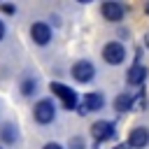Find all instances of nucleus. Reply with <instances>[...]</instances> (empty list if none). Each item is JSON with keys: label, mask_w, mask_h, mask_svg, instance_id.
I'll list each match as a JSON object with an SVG mask.
<instances>
[{"label": "nucleus", "mask_w": 149, "mask_h": 149, "mask_svg": "<svg viewBox=\"0 0 149 149\" xmlns=\"http://www.w3.org/2000/svg\"><path fill=\"white\" fill-rule=\"evenodd\" d=\"M33 116H35L37 123H51L54 116H56V107H54V102L47 100V98L40 100V102L33 107Z\"/></svg>", "instance_id": "nucleus-1"}, {"label": "nucleus", "mask_w": 149, "mask_h": 149, "mask_svg": "<svg viewBox=\"0 0 149 149\" xmlns=\"http://www.w3.org/2000/svg\"><path fill=\"white\" fill-rule=\"evenodd\" d=\"M102 58H105L109 65H121L123 58H126V49H123V44H121V42H109V44H105V49H102Z\"/></svg>", "instance_id": "nucleus-2"}, {"label": "nucleus", "mask_w": 149, "mask_h": 149, "mask_svg": "<svg viewBox=\"0 0 149 149\" xmlns=\"http://www.w3.org/2000/svg\"><path fill=\"white\" fill-rule=\"evenodd\" d=\"M70 74L77 79V81H81V84H86V81H91L93 79V74H95V68L88 63V61H77L74 65H72V70H70Z\"/></svg>", "instance_id": "nucleus-3"}, {"label": "nucleus", "mask_w": 149, "mask_h": 149, "mask_svg": "<svg viewBox=\"0 0 149 149\" xmlns=\"http://www.w3.org/2000/svg\"><path fill=\"white\" fill-rule=\"evenodd\" d=\"M105 105V95L102 93H86L84 95V100H81V105H79V114L84 116V114H88V112H98L100 107Z\"/></svg>", "instance_id": "nucleus-4"}, {"label": "nucleus", "mask_w": 149, "mask_h": 149, "mask_svg": "<svg viewBox=\"0 0 149 149\" xmlns=\"http://www.w3.org/2000/svg\"><path fill=\"white\" fill-rule=\"evenodd\" d=\"M51 91L63 100V105L68 107V109H72V107H77V93L70 88V86H65V84H58V81H54L51 84Z\"/></svg>", "instance_id": "nucleus-5"}, {"label": "nucleus", "mask_w": 149, "mask_h": 149, "mask_svg": "<svg viewBox=\"0 0 149 149\" xmlns=\"http://www.w3.org/2000/svg\"><path fill=\"white\" fill-rule=\"evenodd\" d=\"M30 37H33L35 44L44 47V44L51 42V28H49L44 21H37V23H33V28H30Z\"/></svg>", "instance_id": "nucleus-6"}, {"label": "nucleus", "mask_w": 149, "mask_h": 149, "mask_svg": "<svg viewBox=\"0 0 149 149\" xmlns=\"http://www.w3.org/2000/svg\"><path fill=\"white\" fill-rule=\"evenodd\" d=\"M114 133H116V130H114V123H109V121H95V123L91 126V135H93L98 142H100V140H102V142H105V140H112Z\"/></svg>", "instance_id": "nucleus-7"}, {"label": "nucleus", "mask_w": 149, "mask_h": 149, "mask_svg": "<svg viewBox=\"0 0 149 149\" xmlns=\"http://www.w3.org/2000/svg\"><path fill=\"white\" fill-rule=\"evenodd\" d=\"M147 142H149V130H147V128H133V130H130L128 147H133V149H144Z\"/></svg>", "instance_id": "nucleus-8"}, {"label": "nucleus", "mask_w": 149, "mask_h": 149, "mask_svg": "<svg viewBox=\"0 0 149 149\" xmlns=\"http://www.w3.org/2000/svg\"><path fill=\"white\" fill-rule=\"evenodd\" d=\"M102 16L107 21H121L123 19V7L119 2H105L102 5Z\"/></svg>", "instance_id": "nucleus-9"}, {"label": "nucleus", "mask_w": 149, "mask_h": 149, "mask_svg": "<svg viewBox=\"0 0 149 149\" xmlns=\"http://www.w3.org/2000/svg\"><path fill=\"white\" fill-rule=\"evenodd\" d=\"M144 79H147V68H144V65H140V63H135V65L128 70V84L140 86Z\"/></svg>", "instance_id": "nucleus-10"}, {"label": "nucleus", "mask_w": 149, "mask_h": 149, "mask_svg": "<svg viewBox=\"0 0 149 149\" xmlns=\"http://www.w3.org/2000/svg\"><path fill=\"white\" fill-rule=\"evenodd\" d=\"M0 140L7 142V144L16 142V128H14L12 123H2V128H0Z\"/></svg>", "instance_id": "nucleus-11"}, {"label": "nucleus", "mask_w": 149, "mask_h": 149, "mask_svg": "<svg viewBox=\"0 0 149 149\" xmlns=\"http://www.w3.org/2000/svg\"><path fill=\"white\" fill-rule=\"evenodd\" d=\"M114 109L121 114V112H128L130 109V95L128 93H121V95H116V100H114Z\"/></svg>", "instance_id": "nucleus-12"}, {"label": "nucleus", "mask_w": 149, "mask_h": 149, "mask_svg": "<svg viewBox=\"0 0 149 149\" xmlns=\"http://www.w3.org/2000/svg\"><path fill=\"white\" fill-rule=\"evenodd\" d=\"M35 86H37L35 79H23V81H21V93H23V95H33V93H35Z\"/></svg>", "instance_id": "nucleus-13"}, {"label": "nucleus", "mask_w": 149, "mask_h": 149, "mask_svg": "<svg viewBox=\"0 0 149 149\" xmlns=\"http://www.w3.org/2000/svg\"><path fill=\"white\" fill-rule=\"evenodd\" d=\"M72 149H84V142L77 137V140H72Z\"/></svg>", "instance_id": "nucleus-14"}, {"label": "nucleus", "mask_w": 149, "mask_h": 149, "mask_svg": "<svg viewBox=\"0 0 149 149\" xmlns=\"http://www.w3.org/2000/svg\"><path fill=\"white\" fill-rule=\"evenodd\" d=\"M42 149H63V147H61L58 142H49V144H44Z\"/></svg>", "instance_id": "nucleus-15"}, {"label": "nucleus", "mask_w": 149, "mask_h": 149, "mask_svg": "<svg viewBox=\"0 0 149 149\" xmlns=\"http://www.w3.org/2000/svg\"><path fill=\"white\" fill-rule=\"evenodd\" d=\"M2 12H7V14H14V5H2Z\"/></svg>", "instance_id": "nucleus-16"}, {"label": "nucleus", "mask_w": 149, "mask_h": 149, "mask_svg": "<svg viewBox=\"0 0 149 149\" xmlns=\"http://www.w3.org/2000/svg\"><path fill=\"white\" fill-rule=\"evenodd\" d=\"M114 149H130V147H128V142H121V144H116Z\"/></svg>", "instance_id": "nucleus-17"}, {"label": "nucleus", "mask_w": 149, "mask_h": 149, "mask_svg": "<svg viewBox=\"0 0 149 149\" xmlns=\"http://www.w3.org/2000/svg\"><path fill=\"white\" fill-rule=\"evenodd\" d=\"M2 37H5V23L0 21V40H2Z\"/></svg>", "instance_id": "nucleus-18"}, {"label": "nucleus", "mask_w": 149, "mask_h": 149, "mask_svg": "<svg viewBox=\"0 0 149 149\" xmlns=\"http://www.w3.org/2000/svg\"><path fill=\"white\" fill-rule=\"evenodd\" d=\"M144 44H147V49H149V33L144 35Z\"/></svg>", "instance_id": "nucleus-19"}, {"label": "nucleus", "mask_w": 149, "mask_h": 149, "mask_svg": "<svg viewBox=\"0 0 149 149\" xmlns=\"http://www.w3.org/2000/svg\"><path fill=\"white\" fill-rule=\"evenodd\" d=\"M147 14H149V2H147Z\"/></svg>", "instance_id": "nucleus-20"}]
</instances>
